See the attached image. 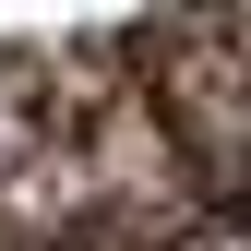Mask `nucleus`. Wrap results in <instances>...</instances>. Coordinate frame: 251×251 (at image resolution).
<instances>
[{
    "label": "nucleus",
    "mask_w": 251,
    "mask_h": 251,
    "mask_svg": "<svg viewBox=\"0 0 251 251\" xmlns=\"http://www.w3.org/2000/svg\"><path fill=\"white\" fill-rule=\"evenodd\" d=\"M0 239H24V251L96 239V144H84V120H48L24 155H0Z\"/></svg>",
    "instance_id": "7ed1b4c3"
},
{
    "label": "nucleus",
    "mask_w": 251,
    "mask_h": 251,
    "mask_svg": "<svg viewBox=\"0 0 251 251\" xmlns=\"http://www.w3.org/2000/svg\"><path fill=\"white\" fill-rule=\"evenodd\" d=\"M84 144H96V239L84 251H179L215 227V179L155 84H96Z\"/></svg>",
    "instance_id": "f257e3e1"
},
{
    "label": "nucleus",
    "mask_w": 251,
    "mask_h": 251,
    "mask_svg": "<svg viewBox=\"0 0 251 251\" xmlns=\"http://www.w3.org/2000/svg\"><path fill=\"white\" fill-rule=\"evenodd\" d=\"M155 96L192 132L203 179H215V215H251V48L227 12H192L179 36H155Z\"/></svg>",
    "instance_id": "f03ea898"
},
{
    "label": "nucleus",
    "mask_w": 251,
    "mask_h": 251,
    "mask_svg": "<svg viewBox=\"0 0 251 251\" xmlns=\"http://www.w3.org/2000/svg\"><path fill=\"white\" fill-rule=\"evenodd\" d=\"M215 12H227V24H239V48H251V0H215Z\"/></svg>",
    "instance_id": "20e7f679"
}]
</instances>
